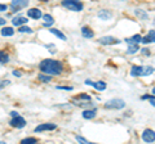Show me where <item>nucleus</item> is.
Segmentation results:
<instances>
[{"mask_svg": "<svg viewBox=\"0 0 155 144\" xmlns=\"http://www.w3.org/2000/svg\"><path fill=\"white\" fill-rule=\"evenodd\" d=\"M81 35H83V37H85V39H92V37L94 36V32L92 31L91 27L84 26V27H81Z\"/></svg>", "mask_w": 155, "mask_h": 144, "instance_id": "obj_12", "label": "nucleus"}, {"mask_svg": "<svg viewBox=\"0 0 155 144\" xmlns=\"http://www.w3.org/2000/svg\"><path fill=\"white\" fill-rule=\"evenodd\" d=\"M18 32H21V33H32V28H30L28 26L26 25H22V26H19L18 27Z\"/></svg>", "mask_w": 155, "mask_h": 144, "instance_id": "obj_25", "label": "nucleus"}, {"mask_svg": "<svg viewBox=\"0 0 155 144\" xmlns=\"http://www.w3.org/2000/svg\"><path fill=\"white\" fill-rule=\"evenodd\" d=\"M5 23H7V20H5V18L0 17V26H2V25H5Z\"/></svg>", "mask_w": 155, "mask_h": 144, "instance_id": "obj_38", "label": "nucleus"}, {"mask_svg": "<svg viewBox=\"0 0 155 144\" xmlns=\"http://www.w3.org/2000/svg\"><path fill=\"white\" fill-rule=\"evenodd\" d=\"M147 36L150 37V40H151L153 42H155V30H150L149 33H147Z\"/></svg>", "mask_w": 155, "mask_h": 144, "instance_id": "obj_30", "label": "nucleus"}, {"mask_svg": "<svg viewBox=\"0 0 155 144\" xmlns=\"http://www.w3.org/2000/svg\"><path fill=\"white\" fill-rule=\"evenodd\" d=\"M141 99H143V100H146V99L151 100V99H155V95H149V94H145V95H142V97H141Z\"/></svg>", "mask_w": 155, "mask_h": 144, "instance_id": "obj_34", "label": "nucleus"}, {"mask_svg": "<svg viewBox=\"0 0 155 144\" xmlns=\"http://www.w3.org/2000/svg\"><path fill=\"white\" fill-rule=\"evenodd\" d=\"M8 62H9V55L7 54L5 52L0 50V63H2V64H7Z\"/></svg>", "mask_w": 155, "mask_h": 144, "instance_id": "obj_23", "label": "nucleus"}, {"mask_svg": "<svg viewBox=\"0 0 155 144\" xmlns=\"http://www.w3.org/2000/svg\"><path fill=\"white\" fill-rule=\"evenodd\" d=\"M150 104L154 105V107H155V99H151V100H150Z\"/></svg>", "mask_w": 155, "mask_h": 144, "instance_id": "obj_40", "label": "nucleus"}, {"mask_svg": "<svg viewBox=\"0 0 155 144\" xmlns=\"http://www.w3.org/2000/svg\"><path fill=\"white\" fill-rule=\"evenodd\" d=\"M26 120L21 117V116H16V117H12L11 122H9V125H11L12 127H16V129H23L26 126Z\"/></svg>", "mask_w": 155, "mask_h": 144, "instance_id": "obj_5", "label": "nucleus"}, {"mask_svg": "<svg viewBox=\"0 0 155 144\" xmlns=\"http://www.w3.org/2000/svg\"><path fill=\"white\" fill-rule=\"evenodd\" d=\"M75 139H76L78 142L83 143V144H92L89 140H87V139H85V138H83V136H79V135H76V138H75Z\"/></svg>", "mask_w": 155, "mask_h": 144, "instance_id": "obj_28", "label": "nucleus"}, {"mask_svg": "<svg viewBox=\"0 0 155 144\" xmlns=\"http://www.w3.org/2000/svg\"><path fill=\"white\" fill-rule=\"evenodd\" d=\"M12 74H13V76H17V77H21V76H22L21 72H18V71H16V70H14V71L12 72Z\"/></svg>", "mask_w": 155, "mask_h": 144, "instance_id": "obj_37", "label": "nucleus"}, {"mask_svg": "<svg viewBox=\"0 0 155 144\" xmlns=\"http://www.w3.org/2000/svg\"><path fill=\"white\" fill-rule=\"evenodd\" d=\"M27 16L32 18V20H40V18L43 17V13L40 9H38V8H31V9H28L27 11Z\"/></svg>", "mask_w": 155, "mask_h": 144, "instance_id": "obj_9", "label": "nucleus"}, {"mask_svg": "<svg viewBox=\"0 0 155 144\" xmlns=\"http://www.w3.org/2000/svg\"><path fill=\"white\" fill-rule=\"evenodd\" d=\"M140 50H141V53L145 57H150V50L147 49V48H142V49H140Z\"/></svg>", "mask_w": 155, "mask_h": 144, "instance_id": "obj_32", "label": "nucleus"}, {"mask_svg": "<svg viewBox=\"0 0 155 144\" xmlns=\"http://www.w3.org/2000/svg\"><path fill=\"white\" fill-rule=\"evenodd\" d=\"M142 44H145V45H146V44H150V42H153L151 40H150V37L146 35V36H145V37H142Z\"/></svg>", "mask_w": 155, "mask_h": 144, "instance_id": "obj_33", "label": "nucleus"}, {"mask_svg": "<svg viewBox=\"0 0 155 144\" xmlns=\"http://www.w3.org/2000/svg\"><path fill=\"white\" fill-rule=\"evenodd\" d=\"M7 9H8V5H7V4L0 3V13H2V12H7Z\"/></svg>", "mask_w": 155, "mask_h": 144, "instance_id": "obj_35", "label": "nucleus"}, {"mask_svg": "<svg viewBox=\"0 0 155 144\" xmlns=\"http://www.w3.org/2000/svg\"><path fill=\"white\" fill-rule=\"evenodd\" d=\"M141 72H142V66H132V68H130V76L137 77V76H141Z\"/></svg>", "mask_w": 155, "mask_h": 144, "instance_id": "obj_17", "label": "nucleus"}, {"mask_svg": "<svg viewBox=\"0 0 155 144\" xmlns=\"http://www.w3.org/2000/svg\"><path fill=\"white\" fill-rule=\"evenodd\" d=\"M98 42L101 45H114V44H118L119 40L113 36H104V37H100Z\"/></svg>", "mask_w": 155, "mask_h": 144, "instance_id": "obj_7", "label": "nucleus"}, {"mask_svg": "<svg viewBox=\"0 0 155 144\" xmlns=\"http://www.w3.org/2000/svg\"><path fill=\"white\" fill-rule=\"evenodd\" d=\"M52 33H53V35H56L57 37H58V39H61V40H66V36L64 35V33H62L60 30H57V28H51V30H49Z\"/></svg>", "mask_w": 155, "mask_h": 144, "instance_id": "obj_24", "label": "nucleus"}, {"mask_svg": "<svg viewBox=\"0 0 155 144\" xmlns=\"http://www.w3.org/2000/svg\"><path fill=\"white\" fill-rule=\"evenodd\" d=\"M38 79L40 80L41 83H51V81H52V76L47 75V74H43V72H41V74L38 76Z\"/></svg>", "mask_w": 155, "mask_h": 144, "instance_id": "obj_22", "label": "nucleus"}, {"mask_svg": "<svg viewBox=\"0 0 155 144\" xmlns=\"http://www.w3.org/2000/svg\"><path fill=\"white\" fill-rule=\"evenodd\" d=\"M39 70H40L43 74H47V75H51V76H58V75L62 74V71H64V64L57 59L47 58V59L40 62Z\"/></svg>", "mask_w": 155, "mask_h": 144, "instance_id": "obj_1", "label": "nucleus"}, {"mask_svg": "<svg viewBox=\"0 0 155 144\" xmlns=\"http://www.w3.org/2000/svg\"><path fill=\"white\" fill-rule=\"evenodd\" d=\"M134 14H136V17L140 18V20H142V21H147L149 20V14L145 12L143 9H136Z\"/></svg>", "mask_w": 155, "mask_h": 144, "instance_id": "obj_14", "label": "nucleus"}, {"mask_svg": "<svg viewBox=\"0 0 155 144\" xmlns=\"http://www.w3.org/2000/svg\"><path fill=\"white\" fill-rule=\"evenodd\" d=\"M43 20H44V27H52L54 25V18H53L51 14H44Z\"/></svg>", "mask_w": 155, "mask_h": 144, "instance_id": "obj_15", "label": "nucleus"}, {"mask_svg": "<svg viewBox=\"0 0 155 144\" xmlns=\"http://www.w3.org/2000/svg\"><path fill=\"white\" fill-rule=\"evenodd\" d=\"M125 107V102L123 99H119V98H114L109 100V102L105 103V108L106 109H123Z\"/></svg>", "mask_w": 155, "mask_h": 144, "instance_id": "obj_3", "label": "nucleus"}, {"mask_svg": "<svg viewBox=\"0 0 155 144\" xmlns=\"http://www.w3.org/2000/svg\"><path fill=\"white\" fill-rule=\"evenodd\" d=\"M132 39H133V41H134V42H137V44H140V42L142 41V36L140 35V33H137V35H133V36H132Z\"/></svg>", "mask_w": 155, "mask_h": 144, "instance_id": "obj_29", "label": "nucleus"}, {"mask_svg": "<svg viewBox=\"0 0 155 144\" xmlns=\"http://www.w3.org/2000/svg\"><path fill=\"white\" fill-rule=\"evenodd\" d=\"M151 93H153V94L155 95V88H153V90H151Z\"/></svg>", "mask_w": 155, "mask_h": 144, "instance_id": "obj_41", "label": "nucleus"}, {"mask_svg": "<svg viewBox=\"0 0 155 144\" xmlns=\"http://www.w3.org/2000/svg\"><path fill=\"white\" fill-rule=\"evenodd\" d=\"M78 107H83V108H87V107H91V105H93L92 104V100L91 102H74Z\"/></svg>", "mask_w": 155, "mask_h": 144, "instance_id": "obj_26", "label": "nucleus"}, {"mask_svg": "<svg viewBox=\"0 0 155 144\" xmlns=\"http://www.w3.org/2000/svg\"><path fill=\"white\" fill-rule=\"evenodd\" d=\"M0 32H2V35L4 36V37H7V36H13L14 35V30L12 27H4L3 30H0Z\"/></svg>", "mask_w": 155, "mask_h": 144, "instance_id": "obj_19", "label": "nucleus"}, {"mask_svg": "<svg viewBox=\"0 0 155 144\" xmlns=\"http://www.w3.org/2000/svg\"><path fill=\"white\" fill-rule=\"evenodd\" d=\"M56 129H57L56 124H41L35 127V133H41L45 130H56Z\"/></svg>", "mask_w": 155, "mask_h": 144, "instance_id": "obj_8", "label": "nucleus"}, {"mask_svg": "<svg viewBox=\"0 0 155 144\" xmlns=\"http://www.w3.org/2000/svg\"><path fill=\"white\" fill-rule=\"evenodd\" d=\"M74 100H78V102H91L92 97L88 94H79L78 97L74 98Z\"/></svg>", "mask_w": 155, "mask_h": 144, "instance_id": "obj_18", "label": "nucleus"}, {"mask_svg": "<svg viewBox=\"0 0 155 144\" xmlns=\"http://www.w3.org/2000/svg\"><path fill=\"white\" fill-rule=\"evenodd\" d=\"M61 5L71 12H81L84 9V4L80 0H62Z\"/></svg>", "mask_w": 155, "mask_h": 144, "instance_id": "obj_2", "label": "nucleus"}, {"mask_svg": "<svg viewBox=\"0 0 155 144\" xmlns=\"http://www.w3.org/2000/svg\"><path fill=\"white\" fill-rule=\"evenodd\" d=\"M140 50V46L138 44H129L128 45V50H127V54H136Z\"/></svg>", "mask_w": 155, "mask_h": 144, "instance_id": "obj_21", "label": "nucleus"}, {"mask_svg": "<svg viewBox=\"0 0 155 144\" xmlns=\"http://www.w3.org/2000/svg\"><path fill=\"white\" fill-rule=\"evenodd\" d=\"M11 116H12V117H16V116H19V113L16 112V111H12V112H11Z\"/></svg>", "mask_w": 155, "mask_h": 144, "instance_id": "obj_39", "label": "nucleus"}, {"mask_svg": "<svg viewBox=\"0 0 155 144\" xmlns=\"http://www.w3.org/2000/svg\"><path fill=\"white\" fill-rule=\"evenodd\" d=\"M58 90H72V86H57Z\"/></svg>", "mask_w": 155, "mask_h": 144, "instance_id": "obj_36", "label": "nucleus"}, {"mask_svg": "<svg viewBox=\"0 0 155 144\" xmlns=\"http://www.w3.org/2000/svg\"><path fill=\"white\" fill-rule=\"evenodd\" d=\"M154 71H155L154 67H151V66H145V67H142L141 76H149V75L154 74Z\"/></svg>", "mask_w": 155, "mask_h": 144, "instance_id": "obj_20", "label": "nucleus"}, {"mask_svg": "<svg viewBox=\"0 0 155 144\" xmlns=\"http://www.w3.org/2000/svg\"><path fill=\"white\" fill-rule=\"evenodd\" d=\"M21 143L22 144H34V143H36V139L35 138H25L21 140Z\"/></svg>", "mask_w": 155, "mask_h": 144, "instance_id": "obj_27", "label": "nucleus"}, {"mask_svg": "<svg viewBox=\"0 0 155 144\" xmlns=\"http://www.w3.org/2000/svg\"><path fill=\"white\" fill-rule=\"evenodd\" d=\"M97 16H98L100 20L107 21V20H111V18H113V12L107 11V9H101V11L97 13Z\"/></svg>", "mask_w": 155, "mask_h": 144, "instance_id": "obj_10", "label": "nucleus"}, {"mask_svg": "<svg viewBox=\"0 0 155 144\" xmlns=\"http://www.w3.org/2000/svg\"><path fill=\"white\" fill-rule=\"evenodd\" d=\"M96 116H97L96 109H84V112H83V117L85 120H92V118H94Z\"/></svg>", "mask_w": 155, "mask_h": 144, "instance_id": "obj_16", "label": "nucleus"}, {"mask_svg": "<svg viewBox=\"0 0 155 144\" xmlns=\"http://www.w3.org/2000/svg\"><path fill=\"white\" fill-rule=\"evenodd\" d=\"M28 4H30V0H11V11L12 13H16L26 8Z\"/></svg>", "mask_w": 155, "mask_h": 144, "instance_id": "obj_4", "label": "nucleus"}, {"mask_svg": "<svg viewBox=\"0 0 155 144\" xmlns=\"http://www.w3.org/2000/svg\"><path fill=\"white\" fill-rule=\"evenodd\" d=\"M8 85H9V80H2L0 81V90H3Z\"/></svg>", "mask_w": 155, "mask_h": 144, "instance_id": "obj_31", "label": "nucleus"}, {"mask_svg": "<svg viewBox=\"0 0 155 144\" xmlns=\"http://www.w3.org/2000/svg\"><path fill=\"white\" fill-rule=\"evenodd\" d=\"M27 22H28V20H27L26 17H23V16H17V17H14L13 20H12V25L16 26V27H19V26H22V25H26Z\"/></svg>", "mask_w": 155, "mask_h": 144, "instance_id": "obj_11", "label": "nucleus"}, {"mask_svg": "<svg viewBox=\"0 0 155 144\" xmlns=\"http://www.w3.org/2000/svg\"><path fill=\"white\" fill-rule=\"evenodd\" d=\"M142 140L145 143H154L155 142V131L151 129H146L142 133Z\"/></svg>", "mask_w": 155, "mask_h": 144, "instance_id": "obj_6", "label": "nucleus"}, {"mask_svg": "<svg viewBox=\"0 0 155 144\" xmlns=\"http://www.w3.org/2000/svg\"><path fill=\"white\" fill-rule=\"evenodd\" d=\"M91 86H93V88L96 90H98V92H104L107 85H106L105 81H92V85Z\"/></svg>", "mask_w": 155, "mask_h": 144, "instance_id": "obj_13", "label": "nucleus"}]
</instances>
